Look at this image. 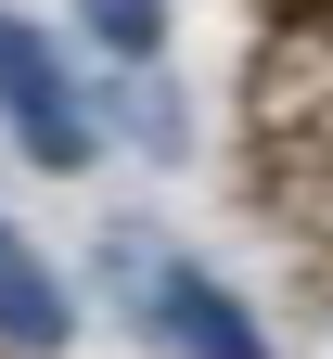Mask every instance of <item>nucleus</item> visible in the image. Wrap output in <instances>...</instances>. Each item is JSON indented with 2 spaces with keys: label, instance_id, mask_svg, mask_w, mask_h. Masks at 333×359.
<instances>
[{
  "label": "nucleus",
  "instance_id": "f257e3e1",
  "mask_svg": "<svg viewBox=\"0 0 333 359\" xmlns=\"http://www.w3.org/2000/svg\"><path fill=\"white\" fill-rule=\"evenodd\" d=\"M103 269H116V295H141V334H154L167 359H269L257 308L231 295L218 269L154 257V231H103Z\"/></svg>",
  "mask_w": 333,
  "mask_h": 359
},
{
  "label": "nucleus",
  "instance_id": "f03ea898",
  "mask_svg": "<svg viewBox=\"0 0 333 359\" xmlns=\"http://www.w3.org/2000/svg\"><path fill=\"white\" fill-rule=\"evenodd\" d=\"M0 128H13V154H39L52 180H77L90 154H103V116H90V90L64 77V52H52L26 13H0Z\"/></svg>",
  "mask_w": 333,
  "mask_h": 359
},
{
  "label": "nucleus",
  "instance_id": "7ed1b4c3",
  "mask_svg": "<svg viewBox=\"0 0 333 359\" xmlns=\"http://www.w3.org/2000/svg\"><path fill=\"white\" fill-rule=\"evenodd\" d=\"M0 346H26V359L77 346V295L52 283V257H39L13 218H0Z\"/></svg>",
  "mask_w": 333,
  "mask_h": 359
},
{
  "label": "nucleus",
  "instance_id": "20e7f679",
  "mask_svg": "<svg viewBox=\"0 0 333 359\" xmlns=\"http://www.w3.org/2000/svg\"><path fill=\"white\" fill-rule=\"evenodd\" d=\"M77 26L103 39L116 65H154V52H167V0H77Z\"/></svg>",
  "mask_w": 333,
  "mask_h": 359
}]
</instances>
